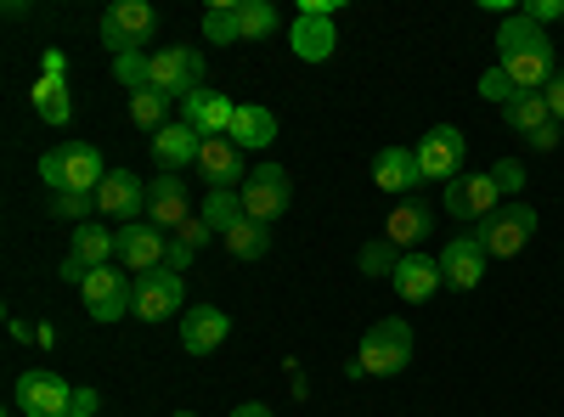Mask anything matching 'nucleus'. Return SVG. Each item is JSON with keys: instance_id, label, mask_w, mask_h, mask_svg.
I'll return each mask as SVG.
<instances>
[{"instance_id": "f704fd0d", "label": "nucleus", "mask_w": 564, "mask_h": 417, "mask_svg": "<svg viewBox=\"0 0 564 417\" xmlns=\"http://www.w3.org/2000/svg\"><path fill=\"white\" fill-rule=\"evenodd\" d=\"M276 29V7L271 0H243V40H265Z\"/></svg>"}, {"instance_id": "c9c22d12", "label": "nucleus", "mask_w": 564, "mask_h": 417, "mask_svg": "<svg viewBox=\"0 0 564 417\" xmlns=\"http://www.w3.org/2000/svg\"><path fill=\"white\" fill-rule=\"evenodd\" d=\"M395 265H401L395 243H367V249H361V271H367V276H395Z\"/></svg>"}, {"instance_id": "473e14b6", "label": "nucleus", "mask_w": 564, "mask_h": 417, "mask_svg": "<svg viewBox=\"0 0 564 417\" xmlns=\"http://www.w3.org/2000/svg\"><path fill=\"white\" fill-rule=\"evenodd\" d=\"M130 119L159 135L170 124V97H159V90H135V97H130Z\"/></svg>"}, {"instance_id": "20e7f679", "label": "nucleus", "mask_w": 564, "mask_h": 417, "mask_svg": "<svg viewBox=\"0 0 564 417\" xmlns=\"http://www.w3.org/2000/svg\"><path fill=\"white\" fill-rule=\"evenodd\" d=\"M79 299L90 310V321H119V316H135V276H124L119 265H102L79 283Z\"/></svg>"}, {"instance_id": "9d476101", "label": "nucleus", "mask_w": 564, "mask_h": 417, "mask_svg": "<svg viewBox=\"0 0 564 417\" xmlns=\"http://www.w3.org/2000/svg\"><path fill=\"white\" fill-rule=\"evenodd\" d=\"M497 198H502V193H497L491 169H475V175H457L452 187L441 193V209H446L452 220H486V215H497V209H502Z\"/></svg>"}, {"instance_id": "58836bf2", "label": "nucleus", "mask_w": 564, "mask_h": 417, "mask_svg": "<svg viewBox=\"0 0 564 417\" xmlns=\"http://www.w3.org/2000/svg\"><path fill=\"white\" fill-rule=\"evenodd\" d=\"M175 238H181V243H193V249H204V243L215 238V226H209L204 215H193V220H186V226L175 231Z\"/></svg>"}, {"instance_id": "7c9ffc66", "label": "nucleus", "mask_w": 564, "mask_h": 417, "mask_svg": "<svg viewBox=\"0 0 564 417\" xmlns=\"http://www.w3.org/2000/svg\"><path fill=\"white\" fill-rule=\"evenodd\" d=\"M204 220L220 231V238H226L231 226H243V220H249V215H243V193H238V187H220V193H209V198H204Z\"/></svg>"}, {"instance_id": "79ce46f5", "label": "nucleus", "mask_w": 564, "mask_h": 417, "mask_svg": "<svg viewBox=\"0 0 564 417\" xmlns=\"http://www.w3.org/2000/svg\"><path fill=\"white\" fill-rule=\"evenodd\" d=\"M547 97V113H553V124H564V74H553V85L542 90Z\"/></svg>"}, {"instance_id": "f03ea898", "label": "nucleus", "mask_w": 564, "mask_h": 417, "mask_svg": "<svg viewBox=\"0 0 564 417\" xmlns=\"http://www.w3.org/2000/svg\"><path fill=\"white\" fill-rule=\"evenodd\" d=\"M40 180L52 193H97L108 180V164L90 142H63L52 153H40Z\"/></svg>"}, {"instance_id": "c85d7f7f", "label": "nucleus", "mask_w": 564, "mask_h": 417, "mask_svg": "<svg viewBox=\"0 0 564 417\" xmlns=\"http://www.w3.org/2000/svg\"><path fill=\"white\" fill-rule=\"evenodd\" d=\"M204 40L209 45H238L243 40V0H215L204 12Z\"/></svg>"}, {"instance_id": "72a5a7b5", "label": "nucleus", "mask_w": 564, "mask_h": 417, "mask_svg": "<svg viewBox=\"0 0 564 417\" xmlns=\"http://www.w3.org/2000/svg\"><path fill=\"white\" fill-rule=\"evenodd\" d=\"M52 215H57V220L85 226L90 215H97V193H52Z\"/></svg>"}, {"instance_id": "423d86ee", "label": "nucleus", "mask_w": 564, "mask_h": 417, "mask_svg": "<svg viewBox=\"0 0 564 417\" xmlns=\"http://www.w3.org/2000/svg\"><path fill=\"white\" fill-rule=\"evenodd\" d=\"M153 90L170 102H186L193 90H204V52H193V45H164V52H153Z\"/></svg>"}, {"instance_id": "a19ab883", "label": "nucleus", "mask_w": 564, "mask_h": 417, "mask_svg": "<svg viewBox=\"0 0 564 417\" xmlns=\"http://www.w3.org/2000/svg\"><path fill=\"white\" fill-rule=\"evenodd\" d=\"M193 260H198V249H193V243H181V238H170V249H164V265H170L175 276H181L186 265H193Z\"/></svg>"}, {"instance_id": "0eeeda50", "label": "nucleus", "mask_w": 564, "mask_h": 417, "mask_svg": "<svg viewBox=\"0 0 564 417\" xmlns=\"http://www.w3.org/2000/svg\"><path fill=\"white\" fill-rule=\"evenodd\" d=\"M289 204H294V180H289V169H282V164H260L243 180V215L249 220L271 226V220L289 215Z\"/></svg>"}, {"instance_id": "6e6552de", "label": "nucleus", "mask_w": 564, "mask_h": 417, "mask_svg": "<svg viewBox=\"0 0 564 417\" xmlns=\"http://www.w3.org/2000/svg\"><path fill=\"white\" fill-rule=\"evenodd\" d=\"M186 316V283L170 265H153L135 276V321H170Z\"/></svg>"}, {"instance_id": "e433bc0d", "label": "nucleus", "mask_w": 564, "mask_h": 417, "mask_svg": "<svg viewBox=\"0 0 564 417\" xmlns=\"http://www.w3.org/2000/svg\"><path fill=\"white\" fill-rule=\"evenodd\" d=\"M480 97H486V102H497V108H508L513 97H520V85H513L502 68H486V74H480Z\"/></svg>"}, {"instance_id": "1a4fd4ad", "label": "nucleus", "mask_w": 564, "mask_h": 417, "mask_svg": "<svg viewBox=\"0 0 564 417\" xmlns=\"http://www.w3.org/2000/svg\"><path fill=\"white\" fill-rule=\"evenodd\" d=\"M12 406L23 417H68L74 411V384L57 373H23L12 389Z\"/></svg>"}, {"instance_id": "2eb2a0df", "label": "nucleus", "mask_w": 564, "mask_h": 417, "mask_svg": "<svg viewBox=\"0 0 564 417\" xmlns=\"http://www.w3.org/2000/svg\"><path fill=\"white\" fill-rule=\"evenodd\" d=\"M113 238H119V265H124V271H135V276H141V271L164 265V249H170V243H164V231H159V226L130 220V226H119V231H113Z\"/></svg>"}, {"instance_id": "9b49d317", "label": "nucleus", "mask_w": 564, "mask_h": 417, "mask_svg": "<svg viewBox=\"0 0 564 417\" xmlns=\"http://www.w3.org/2000/svg\"><path fill=\"white\" fill-rule=\"evenodd\" d=\"M463 153H468V142H463V130L457 124H435L430 135L417 142V164H423V180H452L463 175Z\"/></svg>"}, {"instance_id": "4be33fe9", "label": "nucleus", "mask_w": 564, "mask_h": 417, "mask_svg": "<svg viewBox=\"0 0 564 417\" xmlns=\"http://www.w3.org/2000/svg\"><path fill=\"white\" fill-rule=\"evenodd\" d=\"M441 288V260L435 254H401V265H395V294L406 299V305H423Z\"/></svg>"}, {"instance_id": "2f4dec72", "label": "nucleus", "mask_w": 564, "mask_h": 417, "mask_svg": "<svg viewBox=\"0 0 564 417\" xmlns=\"http://www.w3.org/2000/svg\"><path fill=\"white\" fill-rule=\"evenodd\" d=\"M113 79L130 90V97H135V90H153V57H148V52H124V57H113Z\"/></svg>"}, {"instance_id": "cd10ccee", "label": "nucleus", "mask_w": 564, "mask_h": 417, "mask_svg": "<svg viewBox=\"0 0 564 417\" xmlns=\"http://www.w3.org/2000/svg\"><path fill=\"white\" fill-rule=\"evenodd\" d=\"M29 102L45 124H68L74 119V97H68V79H52V74H40L34 90H29Z\"/></svg>"}, {"instance_id": "a18cd8bd", "label": "nucleus", "mask_w": 564, "mask_h": 417, "mask_svg": "<svg viewBox=\"0 0 564 417\" xmlns=\"http://www.w3.org/2000/svg\"><path fill=\"white\" fill-rule=\"evenodd\" d=\"M531 147H536V153H553V147H558V124H547L542 135H531Z\"/></svg>"}, {"instance_id": "a211bd4d", "label": "nucleus", "mask_w": 564, "mask_h": 417, "mask_svg": "<svg viewBox=\"0 0 564 417\" xmlns=\"http://www.w3.org/2000/svg\"><path fill=\"white\" fill-rule=\"evenodd\" d=\"M198 153H204V135H198L193 124H181V119H170V124L153 135V158H159L164 175H175L181 164H198Z\"/></svg>"}, {"instance_id": "4468645a", "label": "nucleus", "mask_w": 564, "mask_h": 417, "mask_svg": "<svg viewBox=\"0 0 564 417\" xmlns=\"http://www.w3.org/2000/svg\"><path fill=\"white\" fill-rule=\"evenodd\" d=\"M141 209H148V180L130 175V169H108V180L97 187V215H108V220L130 226Z\"/></svg>"}, {"instance_id": "a878e982", "label": "nucleus", "mask_w": 564, "mask_h": 417, "mask_svg": "<svg viewBox=\"0 0 564 417\" xmlns=\"http://www.w3.org/2000/svg\"><path fill=\"white\" fill-rule=\"evenodd\" d=\"M525 52H547V34H542L525 12H513V18H502V29H497V63H502V57H525Z\"/></svg>"}, {"instance_id": "39448f33", "label": "nucleus", "mask_w": 564, "mask_h": 417, "mask_svg": "<svg viewBox=\"0 0 564 417\" xmlns=\"http://www.w3.org/2000/svg\"><path fill=\"white\" fill-rule=\"evenodd\" d=\"M153 34H159V12L148 7V0H119V7L102 12V45H108L113 57L141 52Z\"/></svg>"}, {"instance_id": "ea45409f", "label": "nucleus", "mask_w": 564, "mask_h": 417, "mask_svg": "<svg viewBox=\"0 0 564 417\" xmlns=\"http://www.w3.org/2000/svg\"><path fill=\"white\" fill-rule=\"evenodd\" d=\"M525 18H531L536 29H542V23H564V0H531Z\"/></svg>"}, {"instance_id": "7ed1b4c3", "label": "nucleus", "mask_w": 564, "mask_h": 417, "mask_svg": "<svg viewBox=\"0 0 564 417\" xmlns=\"http://www.w3.org/2000/svg\"><path fill=\"white\" fill-rule=\"evenodd\" d=\"M475 238L486 249V260H513L531 238H536V209L531 204H502L497 215H486L475 226Z\"/></svg>"}, {"instance_id": "09e8293b", "label": "nucleus", "mask_w": 564, "mask_h": 417, "mask_svg": "<svg viewBox=\"0 0 564 417\" xmlns=\"http://www.w3.org/2000/svg\"><path fill=\"white\" fill-rule=\"evenodd\" d=\"M68 417H85V411H68Z\"/></svg>"}, {"instance_id": "f3484780", "label": "nucleus", "mask_w": 564, "mask_h": 417, "mask_svg": "<svg viewBox=\"0 0 564 417\" xmlns=\"http://www.w3.org/2000/svg\"><path fill=\"white\" fill-rule=\"evenodd\" d=\"M289 45H294L300 63H327L334 45H339V29H334V18H322V12H300L294 29H289Z\"/></svg>"}, {"instance_id": "6ab92c4d", "label": "nucleus", "mask_w": 564, "mask_h": 417, "mask_svg": "<svg viewBox=\"0 0 564 417\" xmlns=\"http://www.w3.org/2000/svg\"><path fill=\"white\" fill-rule=\"evenodd\" d=\"M148 220L153 226H170V231H181L186 220H193V198H186V187H181L175 175L148 180Z\"/></svg>"}, {"instance_id": "f257e3e1", "label": "nucleus", "mask_w": 564, "mask_h": 417, "mask_svg": "<svg viewBox=\"0 0 564 417\" xmlns=\"http://www.w3.org/2000/svg\"><path fill=\"white\" fill-rule=\"evenodd\" d=\"M412 361V328L401 316H384V321H372V328L361 333L356 344V361H345V378H395L401 366Z\"/></svg>"}, {"instance_id": "412c9836", "label": "nucleus", "mask_w": 564, "mask_h": 417, "mask_svg": "<svg viewBox=\"0 0 564 417\" xmlns=\"http://www.w3.org/2000/svg\"><path fill=\"white\" fill-rule=\"evenodd\" d=\"M435 231V209L430 204H417V198H406V204H395L390 209V220H384V243H395V249H417L423 238Z\"/></svg>"}, {"instance_id": "b1692460", "label": "nucleus", "mask_w": 564, "mask_h": 417, "mask_svg": "<svg viewBox=\"0 0 564 417\" xmlns=\"http://www.w3.org/2000/svg\"><path fill=\"white\" fill-rule=\"evenodd\" d=\"M231 142L243 153H265L276 142V113L260 102H238V119H231Z\"/></svg>"}, {"instance_id": "bb28decb", "label": "nucleus", "mask_w": 564, "mask_h": 417, "mask_svg": "<svg viewBox=\"0 0 564 417\" xmlns=\"http://www.w3.org/2000/svg\"><path fill=\"white\" fill-rule=\"evenodd\" d=\"M502 119H508V130H513V135H525V142H531V135H542V130L553 124V113H547V97H542V90H520V97H513V102L502 108Z\"/></svg>"}, {"instance_id": "393cba45", "label": "nucleus", "mask_w": 564, "mask_h": 417, "mask_svg": "<svg viewBox=\"0 0 564 417\" xmlns=\"http://www.w3.org/2000/svg\"><path fill=\"white\" fill-rule=\"evenodd\" d=\"M85 271H102V265H113L119 260V238L108 226H97V220H85V226H74V249H68Z\"/></svg>"}, {"instance_id": "c03bdc74", "label": "nucleus", "mask_w": 564, "mask_h": 417, "mask_svg": "<svg viewBox=\"0 0 564 417\" xmlns=\"http://www.w3.org/2000/svg\"><path fill=\"white\" fill-rule=\"evenodd\" d=\"M40 68L52 74V79H68V57H63V52H45V57H40Z\"/></svg>"}, {"instance_id": "c756f323", "label": "nucleus", "mask_w": 564, "mask_h": 417, "mask_svg": "<svg viewBox=\"0 0 564 417\" xmlns=\"http://www.w3.org/2000/svg\"><path fill=\"white\" fill-rule=\"evenodd\" d=\"M220 243H226V254H231V260H265V254H271V226L243 220V226H231Z\"/></svg>"}, {"instance_id": "5701e85b", "label": "nucleus", "mask_w": 564, "mask_h": 417, "mask_svg": "<svg viewBox=\"0 0 564 417\" xmlns=\"http://www.w3.org/2000/svg\"><path fill=\"white\" fill-rule=\"evenodd\" d=\"M198 169L209 175V193L231 187V180H243V147L231 142V135H215V142H204L198 153Z\"/></svg>"}, {"instance_id": "dca6fc26", "label": "nucleus", "mask_w": 564, "mask_h": 417, "mask_svg": "<svg viewBox=\"0 0 564 417\" xmlns=\"http://www.w3.org/2000/svg\"><path fill=\"white\" fill-rule=\"evenodd\" d=\"M226 333H231V316L215 310V305H193V310L181 316V344H186V355H215V350L226 344Z\"/></svg>"}, {"instance_id": "f8f14e48", "label": "nucleus", "mask_w": 564, "mask_h": 417, "mask_svg": "<svg viewBox=\"0 0 564 417\" xmlns=\"http://www.w3.org/2000/svg\"><path fill=\"white\" fill-rule=\"evenodd\" d=\"M231 119H238V102L226 97V90H193V97L181 102V124H193L204 142H215V135H231Z\"/></svg>"}, {"instance_id": "49530a36", "label": "nucleus", "mask_w": 564, "mask_h": 417, "mask_svg": "<svg viewBox=\"0 0 564 417\" xmlns=\"http://www.w3.org/2000/svg\"><path fill=\"white\" fill-rule=\"evenodd\" d=\"M231 417H276V411H271V406H260V400H249V406H238Z\"/></svg>"}, {"instance_id": "de8ad7c7", "label": "nucleus", "mask_w": 564, "mask_h": 417, "mask_svg": "<svg viewBox=\"0 0 564 417\" xmlns=\"http://www.w3.org/2000/svg\"><path fill=\"white\" fill-rule=\"evenodd\" d=\"M170 417H198V411H170Z\"/></svg>"}, {"instance_id": "aec40b11", "label": "nucleus", "mask_w": 564, "mask_h": 417, "mask_svg": "<svg viewBox=\"0 0 564 417\" xmlns=\"http://www.w3.org/2000/svg\"><path fill=\"white\" fill-rule=\"evenodd\" d=\"M372 187H384V193H412V187H423L417 147H384L379 158H372Z\"/></svg>"}, {"instance_id": "4c0bfd02", "label": "nucleus", "mask_w": 564, "mask_h": 417, "mask_svg": "<svg viewBox=\"0 0 564 417\" xmlns=\"http://www.w3.org/2000/svg\"><path fill=\"white\" fill-rule=\"evenodd\" d=\"M491 180H497V193H502V198L525 193V164H520V158H497V164H491Z\"/></svg>"}, {"instance_id": "37998d69", "label": "nucleus", "mask_w": 564, "mask_h": 417, "mask_svg": "<svg viewBox=\"0 0 564 417\" xmlns=\"http://www.w3.org/2000/svg\"><path fill=\"white\" fill-rule=\"evenodd\" d=\"M97 406H102V395L90 389V384H85V389H74V411H85V417H97Z\"/></svg>"}, {"instance_id": "ddd939ff", "label": "nucleus", "mask_w": 564, "mask_h": 417, "mask_svg": "<svg viewBox=\"0 0 564 417\" xmlns=\"http://www.w3.org/2000/svg\"><path fill=\"white\" fill-rule=\"evenodd\" d=\"M480 276H486V249H480L475 231H463V238H452L441 249V283L468 294V288H480Z\"/></svg>"}]
</instances>
